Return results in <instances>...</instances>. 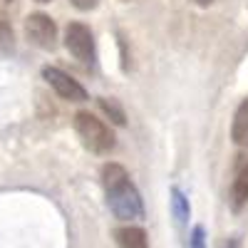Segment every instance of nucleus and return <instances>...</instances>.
Returning a JSON list of instances; mask_svg holds the SVG:
<instances>
[{"label":"nucleus","instance_id":"obj_11","mask_svg":"<svg viewBox=\"0 0 248 248\" xmlns=\"http://www.w3.org/2000/svg\"><path fill=\"white\" fill-rule=\"evenodd\" d=\"M97 102H99V107L105 109V112H107V114H109V117H112V119H114L117 124H124V122H127V119H124V112L119 109V105H117L114 99H107V97H99Z\"/></svg>","mask_w":248,"mask_h":248},{"label":"nucleus","instance_id":"obj_6","mask_svg":"<svg viewBox=\"0 0 248 248\" xmlns=\"http://www.w3.org/2000/svg\"><path fill=\"white\" fill-rule=\"evenodd\" d=\"M114 238L119 248H149L147 231L139 229V226H122V229H117Z\"/></svg>","mask_w":248,"mask_h":248},{"label":"nucleus","instance_id":"obj_7","mask_svg":"<svg viewBox=\"0 0 248 248\" xmlns=\"http://www.w3.org/2000/svg\"><path fill=\"white\" fill-rule=\"evenodd\" d=\"M246 203H248V159L243 161V167L236 174L233 189H231V209L233 211H241Z\"/></svg>","mask_w":248,"mask_h":248},{"label":"nucleus","instance_id":"obj_14","mask_svg":"<svg viewBox=\"0 0 248 248\" xmlns=\"http://www.w3.org/2000/svg\"><path fill=\"white\" fill-rule=\"evenodd\" d=\"M194 3H196L199 8H209V5L214 3V0H194Z\"/></svg>","mask_w":248,"mask_h":248},{"label":"nucleus","instance_id":"obj_15","mask_svg":"<svg viewBox=\"0 0 248 248\" xmlns=\"http://www.w3.org/2000/svg\"><path fill=\"white\" fill-rule=\"evenodd\" d=\"M0 3H3V5H10V3H13V0H0Z\"/></svg>","mask_w":248,"mask_h":248},{"label":"nucleus","instance_id":"obj_13","mask_svg":"<svg viewBox=\"0 0 248 248\" xmlns=\"http://www.w3.org/2000/svg\"><path fill=\"white\" fill-rule=\"evenodd\" d=\"M70 3H72L77 10H92V8H97L99 0H70Z\"/></svg>","mask_w":248,"mask_h":248},{"label":"nucleus","instance_id":"obj_12","mask_svg":"<svg viewBox=\"0 0 248 248\" xmlns=\"http://www.w3.org/2000/svg\"><path fill=\"white\" fill-rule=\"evenodd\" d=\"M189 248H206V231H203V226H194L191 238H189Z\"/></svg>","mask_w":248,"mask_h":248},{"label":"nucleus","instance_id":"obj_1","mask_svg":"<svg viewBox=\"0 0 248 248\" xmlns=\"http://www.w3.org/2000/svg\"><path fill=\"white\" fill-rule=\"evenodd\" d=\"M102 184H105V194H107V206L109 211L119 221H134L144 216V206L141 196L137 191V186L132 184L127 169L122 164H105L102 167Z\"/></svg>","mask_w":248,"mask_h":248},{"label":"nucleus","instance_id":"obj_8","mask_svg":"<svg viewBox=\"0 0 248 248\" xmlns=\"http://www.w3.org/2000/svg\"><path fill=\"white\" fill-rule=\"evenodd\" d=\"M231 137L236 144H248V97L238 105L236 114H233V127H231Z\"/></svg>","mask_w":248,"mask_h":248},{"label":"nucleus","instance_id":"obj_16","mask_svg":"<svg viewBox=\"0 0 248 248\" xmlns=\"http://www.w3.org/2000/svg\"><path fill=\"white\" fill-rule=\"evenodd\" d=\"M35 3H52V0H35Z\"/></svg>","mask_w":248,"mask_h":248},{"label":"nucleus","instance_id":"obj_9","mask_svg":"<svg viewBox=\"0 0 248 248\" xmlns=\"http://www.w3.org/2000/svg\"><path fill=\"white\" fill-rule=\"evenodd\" d=\"M171 206H174V216L184 223L186 218H189V214H191V209H189V201H186V196L181 194V189H176V186H174V189H171Z\"/></svg>","mask_w":248,"mask_h":248},{"label":"nucleus","instance_id":"obj_10","mask_svg":"<svg viewBox=\"0 0 248 248\" xmlns=\"http://www.w3.org/2000/svg\"><path fill=\"white\" fill-rule=\"evenodd\" d=\"M10 47H13V28L5 13L0 10V50H10Z\"/></svg>","mask_w":248,"mask_h":248},{"label":"nucleus","instance_id":"obj_5","mask_svg":"<svg viewBox=\"0 0 248 248\" xmlns=\"http://www.w3.org/2000/svg\"><path fill=\"white\" fill-rule=\"evenodd\" d=\"M43 77L62 99H67V102H85L87 99V90L82 87L75 77H70L67 72H62L60 67H45Z\"/></svg>","mask_w":248,"mask_h":248},{"label":"nucleus","instance_id":"obj_4","mask_svg":"<svg viewBox=\"0 0 248 248\" xmlns=\"http://www.w3.org/2000/svg\"><path fill=\"white\" fill-rule=\"evenodd\" d=\"M25 37L40 50H52L57 45V25L45 13H32L25 17Z\"/></svg>","mask_w":248,"mask_h":248},{"label":"nucleus","instance_id":"obj_2","mask_svg":"<svg viewBox=\"0 0 248 248\" xmlns=\"http://www.w3.org/2000/svg\"><path fill=\"white\" fill-rule=\"evenodd\" d=\"M75 132L82 139V144H85V149H90L92 154H99V156L109 154L117 144L114 132L99 117H94L92 112H85V109L75 114Z\"/></svg>","mask_w":248,"mask_h":248},{"label":"nucleus","instance_id":"obj_3","mask_svg":"<svg viewBox=\"0 0 248 248\" xmlns=\"http://www.w3.org/2000/svg\"><path fill=\"white\" fill-rule=\"evenodd\" d=\"M65 47L70 50V55L82 62V65H92L94 62V35L85 23H70L65 30Z\"/></svg>","mask_w":248,"mask_h":248}]
</instances>
